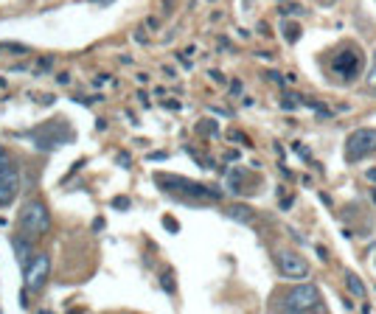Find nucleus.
I'll list each match as a JSON object with an SVG mask.
<instances>
[{
  "label": "nucleus",
  "mask_w": 376,
  "mask_h": 314,
  "mask_svg": "<svg viewBox=\"0 0 376 314\" xmlns=\"http://www.w3.org/2000/svg\"><path fill=\"white\" fill-rule=\"evenodd\" d=\"M158 188L160 191H166L168 197H175L177 202H211V200H219L216 191H211V188L199 185V182H191L180 174H158L155 177Z\"/></svg>",
  "instance_id": "f257e3e1"
},
{
  "label": "nucleus",
  "mask_w": 376,
  "mask_h": 314,
  "mask_svg": "<svg viewBox=\"0 0 376 314\" xmlns=\"http://www.w3.org/2000/svg\"><path fill=\"white\" fill-rule=\"evenodd\" d=\"M323 306V298H321V289L314 284H301L295 289H289L281 300V311L286 314H301V311H314Z\"/></svg>",
  "instance_id": "f03ea898"
},
{
  "label": "nucleus",
  "mask_w": 376,
  "mask_h": 314,
  "mask_svg": "<svg viewBox=\"0 0 376 314\" xmlns=\"http://www.w3.org/2000/svg\"><path fill=\"white\" fill-rule=\"evenodd\" d=\"M51 230V213L48 208L34 200V202H28L20 213V233L28 236V239H37V236H45Z\"/></svg>",
  "instance_id": "7ed1b4c3"
},
{
  "label": "nucleus",
  "mask_w": 376,
  "mask_h": 314,
  "mask_svg": "<svg viewBox=\"0 0 376 314\" xmlns=\"http://www.w3.org/2000/svg\"><path fill=\"white\" fill-rule=\"evenodd\" d=\"M373 152H376V130H357L345 141V157H349L351 163L362 160V157H368Z\"/></svg>",
  "instance_id": "20e7f679"
},
{
  "label": "nucleus",
  "mask_w": 376,
  "mask_h": 314,
  "mask_svg": "<svg viewBox=\"0 0 376 314\" xmlns=\"http://www.w3.org/2000/svg\"><path fill=\"white\" fill-rule=\"evenodd\" d=\"M331 71H334L342 82H354V79L360 76V71H362V56H360L357 51H351V48H342V51L334 53V59H331Z\"/></svg>",
  "instance_id": "39448f33"
},
{
  "label": "nucleus",
  "mask_w": 376,
  "mask_h": 314,
  "mask_svg": "<svg viewBox=\"0 0 376 314\" xmlns=\"http://www.w3.org/2000/svg\"><path fill=\"white\" fill-rule=\"evenodd\" d=\"M23 272H25V287H28V292L37 295V292L45 289L48 278H51V258H48L45 253H40V256H37L32 264H28Z\"/></svg>",
  "instance_id": "423d86ee"
},
{
  "label": "nucleus",
  "mask_w": 376,
  "mask_h": 314,
  "mask_svg": "<svg viewBox=\"0 0 376 314\" xmlns=\"http://www.w3.org/2000/svg\"><path fill=\"white\" fill-rule=\"evenodd\" d=\"M275 261H278V272H281L284 278L301 280V278H306V275H309V261H306L303 256L292 253V250H278Z\"/></svg>",
  "instance_id": "0eeeda50"
},
{
  "label": "nucleus",
  "mask_w": 376,
  "mask_h": 314,
  "mask_svg": "<svg viewBox=\"0 0 376 314\" xmlns=\"http://www.w3.org/2000/svg\"><path fill=\"white\" fill-rule=\"evenodd\" d=\"M20 194V174L14 166L0 171V208H6L14 202V197Z\"/></svg>",
  "instance_id": "6e6552de"
},
{
  "label": "nucleus",
  "mask_w": 376,
  "mask_h": 314,
  "mask_svg": "<svg viewBox=\"0 0 376 314\" xmlns=\"http://www.w3.org/2000/svg\"><path fill=\"white\" fill-rule=\"evenodd\" d=\"M71 138H73L71 132H65V135H56V130H53V123H48V127H42V130H37V132L32 135L34 146H37V149H42V152H51V149H60V146H65V143H68Z\"/></svg>",
  "instance_id": "1a4fd4ad"
},
{
  "label": "nucleus",
  "mask_w": 376,
  "mask_h": 314,
  "mask_svg": "<svg viewBox=\"0 0 376 314\" xmlns=\"http://www.w3.org/2000/svg\"><path fill=\"white\" fill-rule=\"evenodd\" d=\"M225 213H227V219H234V222H242V225H253V222H255V210H253L250 205H245V202L230 205Z\"/></svg>",
  "instance_id": "9d476101"
},
{
  "label": "nucleus",
  "mask_w": 376,
  "mask_h": 314,
  "mask_svg": "<svg viewBox=\"0 0 376 314\" xmlns=\"http://www.w3.org/2000/svg\"><path fill=\"white\" fill-rule=\"evenodd\" d=\"M28 250H32V241H28V236H17V239H14V253H17L20 264H23V269L32 264V258H28Z\"/></svg>",
  "instance_id": "9b49d317"
},
{
  "label": "nucleus",
  "mask_w": 376,
  "mask_h": 314,
  "mask_svg": "<svg viewBox=\"0 0 376 314\" xmlns=\"http://www.w3.org/2000/svg\"><path fill=\"white\" fill-rule=\"evenodd\" d=\"M345 287H349V292H351L354 298H365V284H362V280H360L354 272L345 275Z\"/></svg>",
  "instance_id": "f8f14e48"
},
{
  "label": "nucleus",
  "mask_w": 376,
  "mask_h": 314,
  "mask_svg": "<svg viewBox=\"0 0 376 314\" xmlns=\"http://www.w3.org/2000/svg\"><path fill=\"white\" fill-rule=\"evenodd\" d=\"M284 34H286V40H289V43H295V40H298V34H301V28H298L295 23H286V20H284Z\"/></svg>",
  "instance_id": "ddd939ff"
},
{
  "label": "nucleus",
  "mask_w": 376,
  "mask_h": 314,
  "mask_svg": "<svg viewBox=\"0 0 376 314\" xmlns=\"http://www.w3.org/2000/svg\"><path fill=\"white\" fill-rule=\"evenodd\" d=\"M160 284H163V289H166L168 295H175V278H171V272H163V275H160Z\"/></svg>",
  "instance_id": "4468645a"
},
{
  "label": "nucleus",
  "mask_w": 376,
  "mask_h": 314,
  "mask_svg": "<svg viewBox=\"0 0 376 314\" xmlns=\"http://www.w3.org/2000/svg\"><path fill=\"white\" fill-rule=\"evenodd\" d=\"M298 104H301V99H295V96H284V99H281V107H284V110H298Z\"/></svg>",
  "instance_id": "2eb2a0df"
},
{
  "label": "nucleus",
  "mask_w": 376,
  "mask_h": 314,
  "mask_svg": "<svg viewBox=\"0 0 376 314\" xmlns=\"http://www.w3.org/2000/svg\"><path fill=\"white\" fill-rule=\"evenodd\" d=\"M9 166H12V157H9V152H6L3 146H0V171L9 169Z\"/></svg>",
  "instance_id": "dca6fc26"
},
{
  "label": "nucleus",
  "mask_w": 376,
  "mask_h": 314,
  "mask_svg": "<svg viewBox=\"0 0 376 314\" xmlns=\"http://www.w3.org/2000/svg\"><path fill=\"white\" fill-rule=\"evenodd\" d=\"M112 205H115V208H118V210H127V208H129V202H127L124 197H121V200H115Z\"/></svg>",
  "instance_id": "f3484780"
},
{
  "label": "nucleus",
  "mask_w": 376,
  "mask_h": 314,
  "mask_svg": "<svg viewBox=\"0 0 376 314\" xmlns=\"http://www.w3.org/2000/svg\"><path fill=\"white\" fill-rule=\"evenodd\" d=\"M163 222H166V228H168V230H177V225H175V219H171V216H166Z\"/></svg>",
  "instance_id": "a211bd4d"
},
{
  "label": "nucleus",
  "mask_w": 376,
  "mask_h": 314,
  "mask_svg": "<svg viewBox=\"0 0 376 314\" xmlns=\"http://www.w3.org/2000/svg\"><path fill=\"white\" fill-rule=\"evenodd\" d=\"M368 82H371V87H376V65H373V71H371V76H368Z\"/></svg>",
  "instance_id": "6ab92c4d"
},
{
  "label": "nucleus",
  "mask_w": 376,
  "mask_h": 314,
  "mask_svg": "<svg viewBox=\"0 0 376 314\" xmlns=\"http://www.w3.org/2000/svg\"><path fill=\"white\" fill-rule=\"evenodd\" d=\"M368 180H371V182H376V169H371V171H368Z\"/></svg>",
  "instance_id": "aec40b11"
},
{
  "label": "nucleus",
  "mask_w": 376,
  "mask_h": 314,
  "mask_svg": "<svg viewBox=\"0 0 376 314\" xmlns=\"http://www.w3.org/2000/svg\"><path fill=\"white\" fill-rule=\"evenodd\" d=\"M93 3H101V6H110V3H112V0H93Z\"/></svg>",
  "instance_id": "412c9836"
},
{
  "label": "nucleus",
  "mask_w": 376,
  "mask_h": 314,
  "mask_svg": "<svg viewBox=\"0 0 376 314\" xmlns=\"http://www.w3.org/2000/svg\"><path fill=\"white\" fill-rule=\"evenodd\" d=\"M321 3H323V6H331V3H334V0H321Z\"/></svg>",
  "instance_id": "4be33fe9"
},
{
  "label": "nucleus",
  "mask_w": 376,
  "mask_h": 314,
  "mask_svg": "<svg viewBox=\"0 0 376 314\" xmlns=\"http://www.w3.org/2000/svg\"><path fill=\"white\" fill-rule=\"evenodd\" d=\"M373 205H376V194H373Z\"/></svg>",
  "instance_id": "5701e85b"
},
{
  "label": "nucleus",
  "mask_w": 376,
  "mask_h": 314,
  "mask_svg": "<svg viewBox=\"0 0 376 314\" xmlns=\"http://www.w3.org/2000/svg\"><path fill=\"white\" fill-rule=\"evenodd\" d=\"M373 62H376V53H373Z\"/></svg>",
  "instance_id": "b1692460"
}]
</instances>
